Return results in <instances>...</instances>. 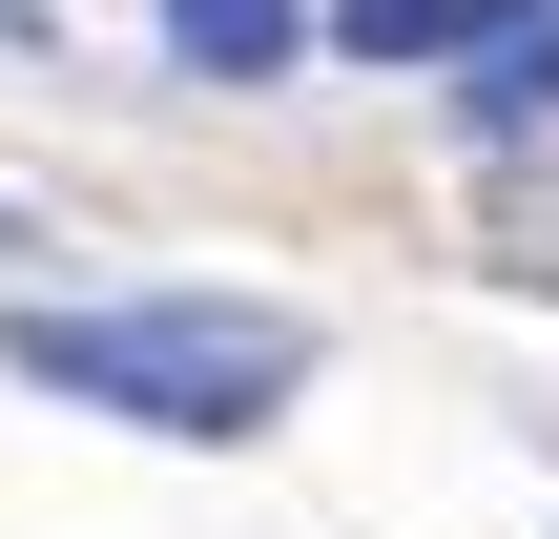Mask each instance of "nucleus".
Returning <instances> with one entry per match:
<instances>
[{
	"label": "nucleus",
	"instance_id": "nucleus-5",
	"mask_svg": "<svg viewBox=\"0 0 559 539\" xmlns=\"http://www.w3.org/2000/svg\"><path fill=\"white\" fill-rule=\"evenodd\" d=\"M498 208H519V270H559V166H519Z\"/></svg>",
	"mask_w": 559,
	"mask_h": 539
},
{
	"label": "nucleus",
	"instance_id": "nucleus-3",
	"mask_svg": "<svg viewBox=\"0 0 559 539\" xmlns=\"http://www.w3.org/2000/svg\"><path fill=\"white\" fill-rule=\"evenodd\" d=\"M290 42H311V0H166V62L187 83H270Z\"/></svg>",
	"mask_w": 559,
	"mask_h": 539
},
{
	"label": "nucleus",
	"instance_id": "nucleus-4",
	"mask_svg": "<svg viewBox=\"0 0 559 539\" xmlns=\"http://www.w3.org/2000/svg\"><path fill=\"white\" fill-rule=\"evenodd\" d=\"M477 21H498V0H332V42H353V62H456Z\"/></svg>",
	"mask_w": 559,
	"mask_h": 539
},
{
	"label": "nucleus",
	"instance_id": "nucleus-2",
	"mask_svg": "<svg viewBox=\"0 0 559 539\" xmlns=\"http://www.w3.org/2000/svg\"><path fill=\"white\" fill-rule=\"evenodd\" d=\"M456 104H477V145H539L559 125V0H498V21L456 42Z\"/></svg>",
	"mask_w": 559,
	"mask_h": 539
},
{
	"label": "nucleus",
	"instance_id": "nucleus-1",
	"mask_svg": "<svg viewBox=\"0 0 559 539\" xmlns=\"http://www.w3.org/2000/svg\"><path fill=\"white\" fill-rule=\"evenodd\" d=\"M0 353L62 395V415H124V436H270L311 395V312L270 291H104V312H0Z\"/></svg>",
	"mask_w": 559,
	"mask_h": 539
}]
</instances>
